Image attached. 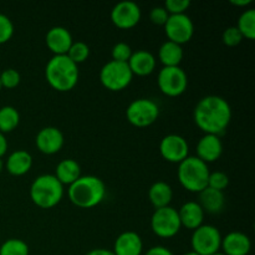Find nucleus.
Masks as SVG:
<instances>
[{
    "label": "nucleus",
    "mask_w": 255,
    "mask_h": 255,
    "mask_svg": "<svg viewBox=\"0 0 255 255\" xmlns=\"http://www.w3.org/2000/svg\"><path fill=\"white\" fill-rule=\"evenodd\" d=\"M197 127L204 134L223 133L232 120V107L226 99L217 95H208L198 101L193 111Z\"/></svg>",
    "instance_id": "nucleus-1"
},
{
    "label": "nucleus",
    "mask_w": 255,
    "mask_h": 255,
    "mask_svg": "<svg viewBox=\"0 0 255 255\" xmlns=\"http://www.w3.org/2000/svg\"><path fill=\"white\" fill-rule=\"evenodd\" d=\"M67 196L70 202L79 208H94L106 197V184L96 176H81L69 186Z\"/></svg>",
    "instance_id": "nucleus-2"
},
{
    "label": "nucleus",
    "mask_w": 255,
    "mask_h": 255,
    "mask_svg": "<svg viewBox=\"0 0 255 255\" xmlns=\"http://www.w3.org/2000/svg\"><path fill=\"white\" fill-rule=\"evenodd\" d=\"M79 65L66 55L52 56L45 67V77L50 86L59 92L71 91L79 81Z\"/></svg>",
    "instance_id": "nucleus-3"
},
{
    "label": "nucleus",
    "mask_w": 255,
    "mask_h": 255,
    "mask_svg": "<svg viewBox=\"0 0 255 255\" xmlns=\"http://www.w3.org/2000/svg\"><path fill=\"white\" fill-rule=\"evenodd\" d=\"M64 192V186L54 174H41L30 186V198L39 208L50 209L61 202Z\"/></svg>",
    "instance_id": "nucleus-4"
},
{
    "label": "nucleus",
    "mask_w": 255,
    "mask_h": 255,
    "mask_svg": "<svg viewBox=\"0 0 255 255\" xmlns=\"http://www.w3.org/2000/svg\"><path fill=\"white\" fill-rule=\"evenodd\" d=\"M211 171L208 164L196 156H188L178 164L177 177L184 189L192 193H199L208 187Z\"/></svg>",
    "instance_id": "nucleus-5"
},
{
    "label": "nucleus",
    "mask_w": 255,
    "mask_h": 255,
    "mask_svg": "<svg viewBox=\"0 0 255 255\" xmlns=\"http://www.w3.org/2000/svg\"><path fill=\"white\" fill-rule=\"evenodd\" d=\"M133 74L127 62L110 60L100 70V81L110 91H122L131 84Z\"/></svg>",
    "instance_id": "nucleus-6"
},
{
    "label": "nucleus",
    "mask_w": 255,
    "mask_h": 255,
    "mask_svg": "<svg viewBox=\"0 0 255 255\" xmlns=\"http://www.w3.org/2000/svg\"><path fill=\"white\" fill-rule=\"evenodd\" d=\"M222 234L217 227L202 224L194 229L191 237L192 252L198 255H213L221 251Z\"/></svg>",
    "instance_id": "nucleus-7"
},
{
    "label": "nucleus",
    "mask_w": 255,
    "mask_h": 255,
    "mask_svg": "<svg viewBox=\"0 0 255 255\" xmlns=\"http://www.w3.org/2000/svg\"><path fill=\"white\" fill-rule=\"evenodd\" d=\"M157 85L166 96H181L188 87V76L181 66L162 67L157 76Z\"/></svg>",
    "instance_id": "nucleus-8"
},
{
    "label": "nucleus",
    "mask_w": 255,
    "mask_h": 255,
    "mask_svg": "<svg viewBox=\"0 0 255 255\" xmlns=\"http://www.w3.org/2000/svg\"><path fill=\"white\" fill-rule=\"evenodd\" d=\"M178 211L171 206L158 208L151 217V229L159 238H173L181 231Z\"/></svg>",
    "instance_id": "nucleus-9"
},
{
    "label": "nucleus",
    "mask_w": 255,
    "mask_h": 255,
    "mask_svg": "<svg viewBox=\"0 0 255 255\" xmlns=\"http://www.w3.org/2000/svg\"><path fill=\"white\" fill-rule=\"evenodd\" d=\"M159 107L151 99H137L128 105L126 117L134 127H148L158 120Z\"/></svg>",
    "instance_id": "nucleus-10"
},
{
    "label": "nucleus",
    "mask_w": 255,
    "mask_h": 255,
    "mask_svg": "<svg viewBox=\"0 0 255 255\" xmlns=\"http://www.w3.org/2000/svg\"><path fill=\"white\" fill-rule=\"evenodd\" d=\"M164 32L169 41L178 45L187 44L194 35L193 20L187 14L169 15L164 24Z\"/></svg>",
    "instance_id": "nucleus-11"
},
{
    "label": "nucleus",
    "mask_w": 255,
    "mask_h": 255,
    "mask_svg": "<svg viewBox=\"0 0 255 255\" xmlns=\"http://www.w3.org/2000/svg\"><path fill=\"white\" fill-rule=\"evenodd\" d=\"M159 153L171 163H181L189 156V144L181 134H167L159 142Z\"/></svg>",
    "instance_id": "nucleus-12"
},
{
    "label": "nucleus",
    "mask_w": 255,
    "mask_h": 255,
    "mask_svg": "<svg viewBox=\"0 0 255 255\" xmlns=\"http://www.w3.org/2000/svg\"><path fill=\"white\" fill-rule=\"evenodd\" d=\"M142 16L138 4L134 1H120L112 7L111 21L116 27L122 30H128L136 26Z\"/></svg>",
    "instance_id": "nucleus-13"
},
{
    "label": "nucleus",
    "mask_w": 255,
    "mask_h": 255,
    "mask_svg": "<svg viewBox=\"0 0 255 255\" xmlns=\"http://www.w3.org/2000/svg\"><path fill=\"white\" fill-rule=\"evenodd\" d=\"M35 143L41 153L55 154L64 147L65 137L61 129L54 126H47L37 132Z\"/></svg>",
    "instance_id": "nucleus-14"
},
{
    "label": "nucleus",
    "mask_w": 255,
    "mask_h": 255,
    "mask_svg": "<svg viewBox=\"0 0 255 255\" xmlns=\"http://www.w3.org/2000/svg\"><path fill=\"white\" fill-rule=\"evenodd\" d=\"M197 156L204 163H212L221 158L223 153V143L219 136L216 134H203L197 143Z\"/></svg>",
    "instance_id": "nucleus-15"
},
{
    "label": "nucleus",
    "mask_w": 255,
    "mask_h": 255,
    "mask_svg": "<svg viewBox=\"0 0 255 255\" xmlns=\"http://www.w3.org/2000/svg\"><path fill=\"white\" fill-rule=\"evenodd\" d=\"M45 42L49 47L50 51L57 56V55H66L69 49L71 47L74 39L72 35L66 27L64 26H54L46 32Z\"/></svg>",
    "instance_id": "nucleus-16"
},
{
    "label": "nucleus",
    "mask_w": 255,
    "mask_h": 255,
    "mask_svg": "<svg viewBox=\"0 0 255 255\" xmlns=\"http://www.w3.org/2000/svg\"><path fill=\"white\" fill-rule=\"evenodd\" d=\"M112 252L115 255H142L143 242L136 232H124L115 241Z\"/></svg>",
    "instance_id": "nucleus-17"
},
{
    "label": "nucleus",
    "mask_w": 255,
    "mask_h": 255,
    "mask_svg": "<svg viewBox=\"0 0 255 255\" xmlns=\"http://www.w3.org/2000/svg\"><path fill=\"white\" fill-rule=\"evenodd\" d=\"M221 249L224 255H248L251 253V238L243 232H231L222 238Z\"/></svg>",
    "instance_id": "nucleus-18"
},
{
    "label": "nucleus",
    "mask_w": 255,
    "mask_h": 255,
    "mask_svg": "<svg viewBox=\"0 0 255 255\" xmlns=\"http://www.w3.org/2000/svg\"><path fill=\"white\" fill-rule=\"evenodd\" d=\"M127 64L133 75L148 76L156 70V57L147 50H137L132 52Z\"/></svg>",
    "instance_id": "nucleus-19"
},
{
    "label": "nucleus",
    "mask_w": 255,
    "mask_h": 255,
    "mask_svg": "<svg viewBox=\"0 0 255 255\" xmlns=\"http://www.w3.org/2000/svg\"><path fill=\"white\" fill-rule=\"evenodd\" d=\"M204 214L206 212L203 211V208L199 206L198 202L194 201L186 202L178 211L181 226L191 231H194L203 224Z\"/></svg>",
    "instance_id": "nucleus-20"
},
{
    "label": "nucleus",
    "mask_w": 255,
    "mask_h": 255,
    "mask_svg": "<svg viewBox=\"0 0 255 255\" xmlns=\"http://www.w3.org/2000/svg\"><path fill=\"white\" fill-rule=\"evenodd\" d=\"M5 166L6 171L12 176H24L31 169L32 157L25 149H16L9 154Z\"/></svg>",
    "instance_id": "nucleus-21"
},
{
    "label": "nucleus",
    "mask_w": 255,
    "mask_h": 255,
    "mask_svg": "<svg viewBox=\"0 0 255 255\" xmlns=\"http://www.w3.org/2000/svg\"><path fill=\"white\" fill-rule=\"evenodd\" d=\"M199 206L203 208L204 212L216 214L222 212L226 204V196L223 192L217 191L213 188H204L203 191L199 192Z\"/></svg>",
    "instance_id": "nucleus-22"
},
{
    "label": "nucleus",
    "mask_w": 255,
    "mask_h": 255,
    "mask_svg": "<svg viewBox=\"0 0 255 255\" xmlns=\"http://www.w3.org/2000/svg\"><path fill=\"white\" fill-rule=\"evenodd\" d=\"M54 176L62 186H71L76 179L81 177V167L72 158L62 159L57 163Z\"/></svg>",
    "instance_id": "nucleus-23"
},
{
    "label": "nucleus",
    "mask_w": 255,
    "mask_h": 255,
    "mask_svg": "<svg viewBox=\"0 0 255 255\" xmlns=\"http://www.w3.org/2000/svg\"><path fill=\"white\" fill-rule=\"evenodd\" d=\"M148 198L156 209L168 207L173 199V189L163 181L154 182L148 191Z\"/></svg>",
    "instance_id": "nucleus-24"
},
{
    "label": "nucleus",
    "mask_w": 255,
    "mask_h": 255,
    "mask_svg": "<svg viewBox=\"0 0 255 255\" xmlns=\"http://www.w3.org/2000/svg\"><path fill=\"white\" fill-rule=\"evenodd\" d=\"M184 56L182 45L172 42L169 40L164 41L158 49V60L162 62L163 67L179 66Z\"/></svg>",
    "instance_id": "nucleus-25"
},
{
    "label": "nucleus",
    "mask_w": 255,
    "mask_h": 255,
    "mask_svg": "<svg viewBox=\"0 0 255 255\" xmlns=\"http://www.w3.org/2000/svg\"><path fill=\"white\" fill-rule=\"evenodd\" d=\"M20 122V114L15 107L2 106L0 109V132L9 133L12 132Z\"/></svg>",
    "instance_id": "nucleus-26"
},
{
    "label": "nucleus",
    "mask_w": 255,
    "mask_h": 255,
    "mask_svg": "<svg viewBox=\"0 0 255 255\" xmlns=\"http://www.w3.org/2000/svg\"><path fill=\"white\" fill-rule=\"evenodd\" d=\"M237 29L241 31L244 39H255V10L248 9L243 11L237 22Z\"/></svg>",
    "instance_id": "nucleus-27"
},
{
    "label": "nucleus",
    "mask_w": 255,
    "mask_h": 255,
    "mask_svg": "<svg viewBox=\"0 0 255 255\" xmlns=\"http://www.w3.org/2000/svg\"><path fill=\"white\" fill-rule=\"evenodd\" d=\"M0 255H29V246L22 239L10 238L0 247Z\"/></svg>",
    "instance_id": "nucleus-28"
},
{
    "label": "nucleus",
    "mask_w": 255,
    "mask_h": 255,
    "mask_svg": "<svg viewBox=\"0 0 255 255\" xmlns=\"http://www.w3.org/2000/svg\"><path fill=\"white\" fill-rule=\"evenodd\" d=\"M66 56L69 57L71 61H74L76 65L82 64V62L86 61L90 56L89 45L84 41H74L71 47L69 49V51H67Z\"/></svg>",
    "instance_id": "nucleus-29"
},
{
    "label": "nucleus",
    "mask_w": 255,
    "mask_h": 255,
    "mask_svg": "<svg viewBox=\"0 0 255 255\" xmlns=\"http://www.w3.org/2000/svg\"><path fill=\"white\" fill-rule=\"evenodd\" d=\"M20 74L14 69H5L4 71L0 74V82H1V87H5L7 90H12L15 87L19 86L20 84Z\"/></svg>",
    "instance_id": "nucleus-30"
},
{
    "label": "nucleus",
    "mask_w": 255,
    "mask_h": 255,
    "mask_svg": "<svg viewBox=\"0 0 255 255\" xmlns=\"http://www.w3.org/2000/svg\"><path fill=\"white\" fill-rule=\"evenodd\" d=\"M132 49L128 44L126 42H117V44L114 45L111 51V56L114 61L119 62H128L129 57L132 55Z\"/></svg>",
    "instance_id": "nucleus-31"
},
{
    "label": "nucleus",
    "mask_w": 255,
    "mask_h": 255,
    "mask_svg": "<svg viewBox=\"0 0 255 255\" xmlns=\"http://www.w3.org/2000/svg\"><path fill=\"white\" fill-rule=\"evenodd\" d=\"M229 177L224 172L216 171L211 172L208 177V187L209 188L217 189V191L223 192L228 187Z\"/></svg>",
    "instance_id": "nucleus-32"
},
{
    "label": "nucleus",
    "mask_w": 255,
    "mask_h": 255,
    "mask_svg": "<svg viewBox=\"0 0 255 255\" xmlns=\"http://www.w3.org/2000/svg\"><path fill=\"white\" fill-rule=\"evenodd\" d=\"M14 35V24L9 16L0 14V45L9 41Z\"/></svg>",
    "instance_id": "nucleus-33"
},
{
    "label": "nucleus",
    "mask_w": 255,
    "mask_h": 255,
    "mask_svg": "<svg viewBox=\"0 0 255 255\" xmlns=\"http://www.w3.org/2000/svg\"><path fill=\"white\" fill-rule=\"evenodd\" d=\"M244 37L242 36L241 31L237 29V26H229L227 27L223 31L222 35V40H223V44H226L227 46H238L242 41H243Z\"/></svg>",
    "instance_id": "nucleus-34"
},
{
    "label": "nucleus",
    "mask_w": 255,
    "mask_h": 255,
    "mask_svg": "<svg viewBox=\"0 0 255 255\" xmlns=\"http://www.w3.org/2000/svg\"><path fill=\"white\" fill-rule=\"evenodd\" d=\"M191 6L189 0H167L164 2V9L167 10L169 15H178L186 14L188 7Z\"/></svg>",
    "instance_id": "nucleus-35"
},
{
    "label": "nucleus",
    "mask_w": 255,
    "mask_h": 255,
    "mask_svg": "<svg viewBox=\"0 0 255 255\" xmlns=\"http://www.w3.org/2000/svg\"><path fill=\"white\" fill-rule=\"evenodd\" d=\"M168 17L169 14L163 6H154L149 11V20H151L152 24L158 25V26H164Z\"/></svg>",
    "instance_id": "nucleus-36"
},
{
    "label": "nucleus",
    "mask_w": 255,
    "mask_h": 255,
    "mask_svg": "<svg viewBox=\"0 0 255 255\" xmlns=\"http://www.w3.org/2000/svg\"><path fill=\"white\" fill-rule=\"evenodd\" d=\"M144 255H174V254L172 253L168 248H166V247L156 246L149 248Z\"/></svg>",
    "instance_id": "nucleus-37"
},
{
    "label": "nucleus",
    "mask_w": 255,
    "mask_h": 255,
    "mask_svg": "<svg viewBox=\"0 0 255 255\" xmlns=\"http://www.w3.org/2000/svg\"><path fill=\"white\" fill-rule=\"evenodd\" d=\"M7 151V141H6V137H5L4 133L0 132V158L6 153Z\"/></svg>",
    "instance_id": "nucleus-38"
},
{
    "label": "nucleus",
    "mask_w": 255,
    "mask_h": 255,
    "mask_svg": "<svg viewBox=\"0 0 255 255\" xmlns=\"http://www.w3.org/2000/svg\"><path fill=\"white\" fill-rule=\"evenodd\" d=\"M86 255H115V253L110 249H104V248H97L90 251Z\"/></svg>",
    "instance_id": "nucleus-39"
},
{
    "label": "nucleus",
    "mask_w": 255,
    "mask_h": 255,
    "mask_svg": "<svg viewBox=\"0 0 255 255\" xmlns=\"http://www.w3.org/2000/svg\"><path fill=\"white\" fill-rule=\"evenodd\" d=\"M253 2V0H231V4H233L234 6H247V5H251Z\"/></svg>",
    "instance_id": "nucleus-40"
},
{
    "label": "nucleus",
    "mask_w": 255,
    "mask_h": 255,
    "mask_svg": "<svg viewBox=\"0 0 255 255\" xmlns=\"http://www.w3.org/2000/svg\"><path fill=\"white\" fill-rule=\"evenodd\" d=\"M2 169H4V162H2V159L0 158V173L2 172Z\"/></svg>",
    "instance_id": "nucleus-41"
},
{
    "label": "nucleus",
    "mask_w": 255,
    "mask_h": 255,
    "mask_svg": "<svg viewBox=\"0 0 255 255\" xmlns=\"http://www.w3.org/2000/svg\"><path fill=\"white\" fill-rule=\"evenodd\" d=\"M183 255H198L197 253H194V252H187V253H184Z\"/></svg>",
    "instance_id": "nucleus-42"
},
{
    "label": "nucleus",
    "mask_w": 255,
    "mask_h": 255,
    "mask_svg": "<svg viewBox=\"0 0 255 255\" xmlns=\"http://www.w3.org/2000/svg\"><path fill=\"white\" fill-rule=\"evenodd\" d=\"M213 255H224V254L221 253V252H218V253H216V254H213Z\"/></svg>",
    "instance_id": "nucleus-43"
},
{
    "label": "nucleus",
    "mask_w": 255,
    "mask_h": 255,
    "mask_svg": "<svg viewBox=\"0 0 255 255\" xmlns=\"http://www.w3.org/2000/svg\"><path fill=\"white\" fill-rule=\"evenodd\" d=\"M0 90H1V82H0Z\"/></svg>",
    "instance_id": "nucleus-44"
}]
</instances>
